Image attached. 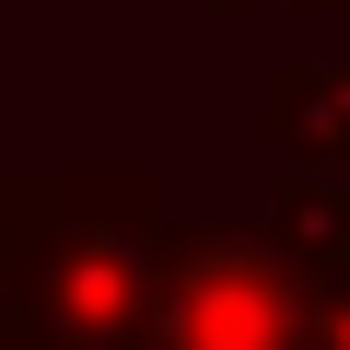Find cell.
Segmentation results:
<instances>
[{"mask_svg": "<svg viewBox=\"0 0 350 350\" xmlns=\"http://www.w3.org/2000/svg\"><path fill=\"white\" fill-rule=\"evenodd\" d=\"M257 129H269L280 175H350V59H269Z\"/></svg>", "mask_w": 350, "mask_h": 350, "instance_id": "cell-3", "label": "cell"}, {"mask_svg": "<svg viewBox=\"0 0 350 350\" xmlns=\"http://www.w3.org/2000/svg\"><path fill=\"white\" fill-rule=\"evenodd\" d=\"M315 12H350V0H315Z\"/></svg>", "mask_w": 350, "mask_h": 350, "instance_id": "cell-6", "label": "cell"}, {"mask_svg": "<svg viewBox=\"0 0 350 350\" xmlns=\"http://www.w3.org/2000/svg\"><path fill=\"white\" fill-rule=\"evenodd\" d=\"M315 350H350V280H327V304H315Z\"/></svg>", "mask_w": 350, "mask_h": 350, "instance_id": "cell-5", "label": "cell"}, {"mask_svg": "<svg viewBox=\"0 0 350 350\" xmlns=\"http://www.w3.org/2000/svg\"><path fill=\"white\" fill-rule=\"evenodd\" d=\"M327 280L280 257L269 222H175L152 350H315Z\"/></svg>", "mask_w": 350, "mask_h": 350, "instance_id": "cell-2", "label": "cell"}, {"mask_svg": "<svg viewBox=\"0 0 350 350\" xmlns=\"http://www.w3.org/2000/svg\"><path fill=\"white\" fill-rule=\"evenodd\" d=\"M269 234L304 280H350V175H280Z\"/></svg>", "mask_w": 350, "mask_h": 350, "instance_id": "cell-4", "label": "cell"}, {"mask_svg": "<svg viewBox=\"0 0 350 350\" xmlns=\"http://www.w3.org/2000/svg\"><path fill=\"white\" fill-rule=\"evenodd\" d=\"M175 211L152 175H0V350H152Z\"/></svg>", "mask_w": 350, "mask_h": 350, "instance_id": "cell-1", "label": "cell"}]
</instances>
